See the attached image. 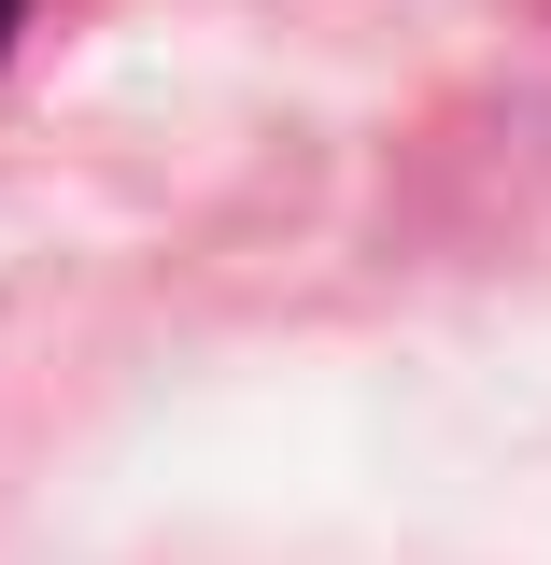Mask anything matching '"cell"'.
Returning a JSON list of instances; mask_svg holds the SVG:
<instances>
[{
  "mask_svg": "<svg viewBox=\"0 0 551 565\" xmlns=\"http://www.w3.org/2000/svg\"><path fill=\"white\" fill-rule=\"evenodd\" d=\"M14 29H29V0H0V43H14Z\"/></svg>",
  "mask_w": 551,
  "mask_h": 565,
  "instance_id": "obj_1",
  "label": "cell"
}]
</instances>
